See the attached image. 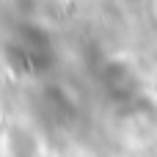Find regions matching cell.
Listing matches in <instances>:
<instances>
[{
	"label": "cell",
	"instance_id": "1",
	"mask_svg": "<svg viewBox=\"0 0 157 157\" xmlns=\"http://www.w3.org/2000/svg\"><path fill=\"white\" fill-rule=\"evenodd\" d=\"M102 80H105V86H108V91H110L113 97H130L132 88H135L132 75H130V69H124V66H108V72L102 75Z\"/></svg>",
	"mask_w": 157,
	"mask_h": 157
}]
</instances>
